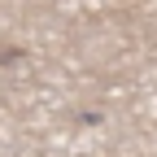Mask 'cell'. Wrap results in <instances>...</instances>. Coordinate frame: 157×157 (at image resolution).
Returning a JSON list of instances; mask_svg holds the SVG:
<instances>
[]
</instances>
